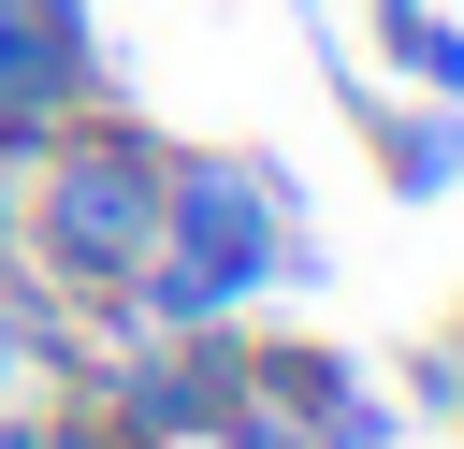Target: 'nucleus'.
I'll return each mask as SVG.
<instances>
[{
	"mask_svg": "<svg viewBox=\"0 0 464 449\" xmlns=\"http://www.w3.org/2000/svg\"><path fill=\"white\" fill-rule=\"evenodd\" d=\"M362 116V145H377V188L392 203H435V188H464V101H348Z\"/></svg>",
	"mask_w": 464,
	"mask_h": 449,
	"instance_id": "20e7f679",
	"label": "nucleus"
},
{
	"mask_svg": "<svg viewBox=\"0 0 464 449\" xmlns=\"http://www.w3.org/2000/svg\"><path fill=\"white\" fill-rule=\"evenodd\" d=\"M160 246V130L102 87L87 116H58L29 145V217H14V275L58 319H102Z\"/></svg>",
	"mask_w": 464,
	"mask_h": 449,
	"instance_id": "f257e3e1",
	"label": "nucleus"
},
{
	"mask_svg": "<svg viewBox=\"0 0 464 449\" xmlns=\"http://www.w3.org/2000/svg\"><path fill=\"white\" fill-rule=\"evenodd\" d=\"M377 14H392V0H377Z\"/></svg>",
	"mask_w": 464,
	"mask_h": 449,
	"instance_id": "9b49d317",
	"label": "nucleus"
},
{
	"mask_svg": "<svg viewBox=\"0 0 464 449\" xmlns=\"http://www.w3.org/2000/svg\"><path fill=\"white\" fill-rule=\"evenodd\" d=\"M102 101V29L87 0H0V145H44L58 116Z\"/></svg>",
	"mask_w": 464,
	"mask_h": 449,
	"instance_id": "7ed1b4c3",
	"label": "nucleus"
},
{
	"mask_svg": "<svg viewBox=\"0 0 464 449\" xmlns=\"http://www.w3.org/2000/svg\"><path fill=\"white\" fill-rule=\"evenodd\" d=\"M87 391L145 435V449H203L246 406V319H188V333H116L87 362Z\"/></svg>",
	"mask_w": 464,
	"mask_h": 449,
	"instance_id": "f03ea898",
	"label": "nucleus"
},
{
	"mask_svg": "<svg viewBox=\"0 0 464 449\" xmlns=\"http://www.w3.org/2000/svg\"><path fill=\"white\" fill-rule=\"evenodd\" d=\"M377 43H392V72H406V87L464 101V29H450L435 0H392V14H377Z\"/></svg>",
	"mask_w": 464,
	"mask_h": 449,
	"instance_id": "39448f33",
	"label": "nucleus"
},
{
	"mask_svg": "<svg viewBox=\"0 0 464 449\" xmlns=\"http://www.w3.org/2000/svg\"><path fill=\"white\" fill-rule=\"evenodd\" d=\"M203 449H319V435H304V406H276V391H246V406H232V420H218Z\"/></svg>",
	"mask_w": 464,
	"mask_h": 449,
	"instance_id": "0eeeda50",
	"label": "nucleus"
},
{
	"mask_svg": "<svg viewBox=\"0 0 464 449\" xmlns=\"http://www.w3.org/2000/svg\"><path fill=\"white\" fill-rule=\"evenodd\" d=\"M304 435H319V449H392V391H362V377H348V391H334Z\"/></svg>",
	"mask_w": 464,
	"mask_h": 449,
	"instance_id": "423d86ee",
	"label": "nucleus"
},
{
	"mask_svg": "<svg viewBox=\"0 0 464 449\" xmlns=\"http://www.w3.org/2000/svg\"><path fill=\"white\" fill-rule=\"evenodd\" d=\"M0 449H58V420L44 406H0Z\"/></svg>",
	"mask_w": 464,
	"mask_h": 449,
	"instance_id": "9d476101",
	"label": "nucleus"
},
{
	"mask_svg": "<svg viewBox=\"0 0 464 449\" xmlns=\"http://www.w3.org/2000/svg\"><path fill=\"white\" fill-rule=\"evenodd\" d=\"M14 217H29V145H0V275H14Z\"/></svg>",
	"mask_w": 464,
	"mask_h": 449,
	"instance_id": "1a4fd4ad",
	"label": "nucleus"
},
{
	"mask_svg": "<svg viewBox=\"0 0 464 449\" xmlns=\"http://www.w3.org/2000/svg\"><path fill=\"white\" fill-rule=\"evenodd\" d=\"M58 449H145V435H130L116 406H72V420H58Z\"/></svg>",
	"mask_w": 464,
	"mask_h": 449,
	"instance_id": "6e6552de",
	"label": "nucleus"
}]
</instances>
